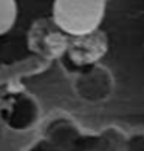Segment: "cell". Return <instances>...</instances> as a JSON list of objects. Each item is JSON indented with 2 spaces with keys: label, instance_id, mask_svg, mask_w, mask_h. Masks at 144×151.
<instances>
[{
  "label": "cell",
  "instance_id": "1",
  "mask_svg": "<svg viewBox=\"0 0 144 151\" xmlns=\"http://www.w3.org/2000/svg\"><path fill=\"white\" fill-rule=\"evenodd\" d=\"M107 0H53V20L73 37L93 34L105 14Z\"/></svg>",
  "mask_w": 144,
  "mask_h": 151
},
{
  "label": "cell",
  "instance_id": "2",
  "mask_svg": "<svg viewBox=\"0 0 144 151\" xmlns=\"http://www.w3.org/2000/svg\"><path fill=\"white\" fill-rule=\"evenodd\" d=\"M17 19V0H0V36L8 32Z\"/></svg>",
  "mask_w": 144,
  "mask_h": 151
}]
</instances>
